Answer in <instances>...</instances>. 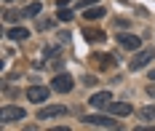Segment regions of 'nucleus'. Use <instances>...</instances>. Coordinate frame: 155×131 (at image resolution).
<instances>
[{"label":"nucleus","mask_w":155,"mask_h":131,"mask_svg":"<svg viewBox=\"0 0 155 131\" xmlns=\"http://www.w3.org/2000/svg\"><path fill=\"white\" fill-rule=\"evenodd\" d=\"M0 120H3V123H16V120H24V107L5 104V107L0 110Z\"/></svg>","instance_id":"f257e3e1"},{"label":"nucleus","mask_w":155,"mask_h":131,"mask_svg":"<svg viewBox=\"0 0 155 131\" xmlns=\"http://www.w3.org/2000/svg\"><path fill=\"white\" fill-rule=\"evenodd\" d=\"M153 59H155V51H153V48H144V51H139V54H137V56L131 59V70H142L144 64H150Z\"/></svg>","instance_id":"f03ea898"},{"label":"nucleus","mask_w":155,"mask_h":131,"mask_svg":"<svg viewBox=\"0 0 155 131\" xmlns=\"http://www.w3.org/2000/svg\"><path fill=\"white\" fill-rule=\"evenodd\" d=\"M27 99L35 102V104H43L48 99V88L46 86H30V88H27Z\"/></svg>","instance_id":"7ed1b4c3"},{"label":"nucleus","mask_w":155,"mask_h":131,"mask_svg":"<svg viewBox=\"0 0 155 131\" xmlns=\"http://www.w3.org/2000/svg\"><path fill=\"white\" fill-rule=\"evenodd\" d=\"M67 115V107L64 104H54V107H43L40 113H38V120H48V118H62Z\"/></svg>","instance_id":"20e7f679"},{"label":"nucleus","mask_w":155,"mask_h":131,"mask_svg":"<svg viewBox=\"0 0 155 131\" xmlns=\"http://www.w3.org/2000/svg\"><path fill=\"white\" fill-rule=\"evenodd\" d=\"M83 123H88V126H104V129H115V120L107 118V115H86Z\"/></svg>","instance_id":"39448f33"},{"label":"nucleus","mask_w":155,"mask_h":131,"mask_svg":"<svg viewBox=\"0 0 155 131\" xmlns=\"http://www.w3.org/2000/svg\"><path fill=\"white\" fill-rule=\"evenodd\" d=\"M51 86H54L56 91H62V94H64V91H70V88H72V78H70L67 72H59V75L51 80Z\"/></svg>","instance_id":"423d86ee"},{"label":"nucleus","mask_w":155,"mask_h":131,"mask_svg":"<svg viewBox=\"0 0 155 131\" xmlns=\"http://www.w3.org/2000/svg\"><path fill=\"white\" fill-rule=\"evenodd\" d=\"M110 102H112V97H110L107 91H102V94H94V97H91V104L96 107V110H107Z\"/></svg>","instance_id":"0eeeda50"},{"label":"nucleus","mask_w":155,"mask_h":131,"mask_svg":"<svg viewBox=\"0 0 155 131\" xmlns=\"http://www.w3.org/2000/svg\"><path fill=\"white\" fill-rule=\"evenodd\" d=\"M107 110H110L112 115H123V118H126V115L131 113V104H128V102H110Z\"/></svg>","instance_id":"6e6552de"},{"label":"nucleus","mask_w":155,"mask_h":131,"mask_svg":"<svg viewBox=\"0 0 155 131\" xmlns=\"http://www.w3.org/2000/svg\"><path fill=\"white\" fill-rule=\"evenodd\" d=\"M118 40H120V46H123V48H128V51H137V48H139V43H142L137 35H120Z\"/></svg>","instance_id":"1a4fd4ad"},{"label":"nucleus","mask_w":155,"mask_h":131,"mask_svg":"<svg viewBox=\"0 0 155 131\" xmlns=\"http://www.w3.org/2000/svg\"><path fill=\"white\" fill-rule=\"evenodd\" d=\"M8 38H11V40H27L30 32H27L24 27H14V30H8Z\"/></svg>","instance_id":"9d476101"},{"label":"nucleus","mask_w":155,"mask_h":131,"mask_svg":"<svg viewBox=\"0 0 155 131\" xmlns=\"http://www.w3.org/2000/svg\"><path fill=\"white\" fill-rule=\"evenodd\" d=\"M83 16L86 19H99V16H104V11H102V8H83Z\"/></svg>","instance_id":"9b49d317"},{"label":"nucleus","mask_w":155,"mask_h":131,"mask_svg":"<svg viewBox=\"0 0 155 131\" xmlns=\"http://www.w3.org/2000/svg\"><path fill=\"white\" fill-rule=\"evenodd\" d=\"M139 118H142V120H155V107H142Z\"/></svg>","instance_id":"f8f14e48"},{"label":"nucleus","mask_w":155,"mask_h":131,"mask_svg":"<svg viewBox=\"0 0 155 131\" xmlns=\"http://www.w3.org/2000/svg\"><path fill=\"white\" fill-rule=\"evenodd\" d=\"M35 14H40V3H32V5L24 8V19H27V16H35Z\"/></svg>","instance_id":"ddd939ff"},{"label":"nucleus","mask_w":155,"mask_h":131,"mask_svg":"<svg viewBox=\"0 0 155 131\" xmlns=\"http://www.w3.org/2000/svg\"><path fill=\"white\" fill-rule=\"evenodd\" d=\"M56 16L62 19V21H70V19H72V11H70V8H62V5H59V14H56Z\"/></svg>","instance_id":"4468645a"},{"label":"nucleus","mask_w":155,"mask_h":131,"mask_svg":"<svg viewBox=\"0 0 155 131\" xmlns=\"http://www.w3.org/2000/svg\"><path fill=\"white\" fill-rule=\"evenodd\" d=\"M83 35H86V40H91V43L102 38V32H99V30H88V32H83Z\"/></svg>","instance_id":"2eb2a0df"},{"label":"nucleus","mask_w":155,"mask_h":131,"mask_svg":"<svg viewBox=\"0 0 155 131\" xmlns=\"http://www.w3.org/2000/svg\"><path fill=\"white\" fill-rule=\"evenodd\" d=\"M99 64H102V67H110V64H112V59H110V54H104V59H99Z\"/></svg>","instance_id":"dca6fc26"},{"label":"nucleus","mask_w":155,"mask_h":131,"mask_svg":"<svg viewBox=\"0 0 155 131\" xmlns=\"http://www.w3.org/2000/svg\"><path fill=\"white\" fill-rule=\"evenodd\" d=\"M94 3H96V0H80V5H83V8H88V5H94Z\"/></svg>","instance_id":"f3484780"},{"label":"nucleus","mask_w":155,"mask_h":131,"mask_svg":"<svg viewBox=\"0 0 155 131\" xmlns=\"http://www.w3.org/2000/svg\"><path fill=\"white\" fill-rule=\"evenodd\" d=\"M147 94H150V97L155 99V83H153V86H147Z\"/></svg>","instance_id":"a211bd4d"},{"label":"nucleus","mask_w":155,"mask_h":131,"mask_svg":"<svg viewBox=\"0 0 155 131\" xmlns=\"http://www.w3.org/2000/svg\"><path fill=\"white\" fill-rule=\"evenodd\" d=\"M150 78H153V80H155V70H153V72H150Z\"/></svg>","instance_id":"6ab92c4d"}]
</instances>
